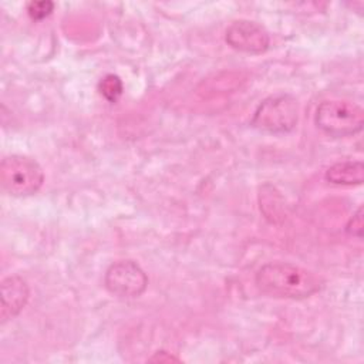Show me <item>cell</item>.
Segmentation results:
<instances>
[{
	"instance_id": "8",
	"label": "cell",
	"mask_w": 364,
	"mask_h": 364,
	"mask_svg": "<svg viewBox=\"0 0 364 364\" xmlns=\"http://www.w3.org/2000/svg\"><path fill=\"white\" fill-rule=\"evenodd\" d=\"M324 178L333 185H361L364 181V164L361 161L353 159L338 161L327 168Z\"/></svg>"
},
{
	"instance_id": "3",
	"label": "cell",
	"mask_w": 364,
	"mask_h": 364,
	"mask_svg": "<svg viewBox=\"0 0 364 364\" xmlns=\"http://www.w3.org/2000/svg\"><path fill=\"white\" fill-rule=\"evenodd\" d=\"M3 189L13 196H30L40 191L44 182L41 165L24 155H9L0 165Z\"/></svg>"
},
{
	"instance_id": "7",
	"label": "cell",
	"mask_w": 364,
	"mask_h": 364,
	"mask_svg": "<svg viewBox=\"0 0 364 364\" xmlns=\"http://www.w3.org/2000/svg\"><path fill=\"white\" fill-rule=\"evenodd\" d=\"M30 297V289L27 282L18 276L11 274L1 280L0 284V321L14 318L26 307Z\"/></svg>"
},
{
	"instance_id": "6",
	"label": "cell",
	"mask_w": 364,
	"mask_h": 364,
	"mask_svg": "<svg viewBox=\"0 0 364 364\" xmlns=\"http://www.w3.org/2000/svg\"><path fill=\"white\" fill-rule=\"evenodd\" d=\"M226 43L242 53L260 54L269 48V33L257 23L250 20H236L230 23L225 33Z\"/></svg>"
},
{
	"instance_id": "2",
	"label": "cell",
	"mask_w": 364,
	"mask_h": 364,
	"mask_svg": "<svg viewBox=\"0 0 364 364\" xmlns=\"http://www.w3.org/2000/svg\"><path fill=\"white\" fill-rule=\"evenodd\" d=\"M314 124L330 136L343 138L355 135L363 129L364 111L358 104L351 101L326 100L316 108Z\"/></svg>"
},
{
	"instance_id": "5",
	"label": "cell",
	"mask_w": 364,
	"mask_h": 364,
	"mask_svg": "<svg viewBox=\"0 0 364 364\" xmlns=\"http://www.w3.org/2000/svg\"><path fill=\"white\" fill-rule=\"evenodd\" d=\"M105 289L115 297L134 299L141 296L148 286L144 269L131 259L114 262L104 276Z\"/></svg>"
},
{
	"instance_id": "4",
	"label": "cell",
	"mask_w": 364,
	"mask_h": 364,
	"mask_svg": "<svg viewBox=\"0 0 364 364\" xmlns=\"http://www.w3.org/2000/svg\"><path fill=\"white\" fill-rule=\"evenodd\" d=\"M299 121V102L290 94H277L263 100L256 108L252 127L269 134L290 132Z\"/></svg>"
},
{
	"instance_id": "9",
	"label": "cell",
	"mask_w": 364,
	"mask_h": 364,
	"mask_svg": "<svg viewBox=\"0 0 364 364\" xmlns=\"http://www.w3.org/2000/svg\"><path fill=\"white\" fill-rule=\"evenodd\" d=\"M98 90L107 101L115 102L121 97L124 85H122V81L118 75L107 74L104 78H101V81L98 84Z\"/></svg>"
},
{
	"instance_id": "10",
	"label": "cell",
	"mask_w": 364,
	"mask_h": 364,
	"mask_svg": "<svg viewBox=\"0 0 364 364\" xmlns=\"http://www.w3.org/2000/svg\"><path fill=\"white\" fill-rule=\"evenodd\" d=\"M54 10V3L48 0L27 3V13L33 20H43L48 17Z\"/></svg>"
},
{
	"instance_id": "1",
	"label": "cell",
	"mask_w": 364,
	"mask_h": 364,
	"mask_svg": "<svg viewBox=\"0 0 364 364\" xmlns=\"http://www.w3.org/2000/svg\"><path fill=\"white\" fill-rule=\"evenodd\" d=\"M255 283L262 293L272 297L306 299L317 293L324 282L321 276L306 267L273 262L263 264L257 270Z\"/></svg>"
},
{
	"instance_id": "11",
	"label": "cell",
	"mask_w": 364,
	"mask_h": 364,
	"mask_svg": "<svg viewBox=\"0 0 364 364\" xmlns=\"http://www.w3.org/2000/svg\"><path fill=\"white\" fill-rule=\"evenodd\" d=\"M364 223H363V208L360 206L353 215L351 218L348 219L347 225H346V230L348 235L351 236H355V237H363V228Z\"/></svg>"
},
{
	"instance_id": "12",
	"label": "cell",
	"mask_w": 364,
	"mask_h": 364,
	"mask_svg": "<svg viewBox=\"0 0 364 364\" xmlns=\"http://www.w3.org/2000/svg\"><path fill=\"white\" fill-rule=\"evenodd\" d=\"M149 361H152V363H172V361H181V360L178 357H175L173 354L161 350V351L154 353V355L149 358Z\"/></svg>"
}]
</instances>
